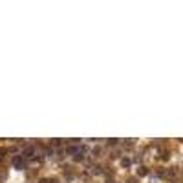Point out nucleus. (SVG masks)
Here are the masks:
<instances>
[{"label": "nucleus", "mask_w": 183, "mask_h": 183, "mask_svg": "<svg viewBox=\"0 0 183 183\" xmlns=\"http://www.w3.org/2000/svg\"><path fill=\"white\" fill-rule=\"evenodd\" d=\"M147 172H148V170H147V167H139V170H137L139 176H147Z\"/></svg>", "instance_id": "obj_4"}, {"label": "nucleus", "mask_w": 183, "mask_h": 183, "mask_svg": "<svg viewBox=\"0 0 183 183\" xmlns=\"http://www.w3.org/2000/svg\"><path fill=\"white\" fill-rule=\"evenodd\" d=\"M33 152H35V148H33V147H28V148L24 150V156H26V158H31Z\"/></svg>", "instance_id": "obj_1"}, {"label": "nucleus", "mask_w": 183, "mask_h": 183, "mask_svg": "<svg viewBox=\"0 0 183 183\" xmlns=\"http://www.w3.org/2000/svg\"><path fill=\"white\" fill-rule=\"evenodd\" d=\"M174 174H176V170H174V168H168V170H167V176H170V178H172Z\"/></svg>", "instance_id": "obj_6"}, {"label": "nucleus", "mask_w": 183, "mask_h": 183, "mask_svg": "<svg viewBox=\"0 0 183 183\" xmlns=\"http://www.w3.org/2000/svg\"><path fill=\"white\" fill-rule=\"evenodd\" d=\"M121 165H123L125 168H126V167H130V159H128V158H123V159H121Z\"/></svg>", "instance_id": "obj_3"}, {"label": "nucleus", "mask_w": 183, "mask_h": 183, "mask_svg": "<svg viewBox=\"0 0 183 183\" xmlns=\"http://www.w3.org/2000/svg\"><path fill=\"white\" fill-rule=\"evenodd\" d=\"M77 152H79L77 147H68V154H77Z\"/></svg>", "instance_id": "obj_5"}, {"label": "nucleus", "mask_w": 183, "mask_h": 183, "mask_svg": "<svg viewBox=\"0 0 183 183\" xmlns=\"http://www.w3.org/2000/svg\"><path fill=\"white\" fill-rule=\"evenodd\" d=\"M13 163H15V167H22V158H15V159H13Z\"/></svg>", "instance_id": "obj_2"}]
</instances>
